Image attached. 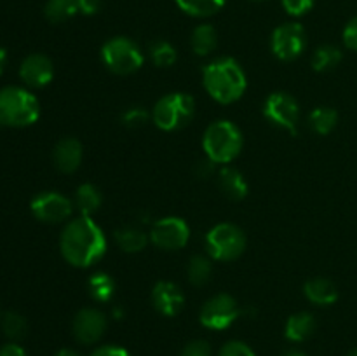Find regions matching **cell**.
Instances as JSON below:
<instances>
[{
  "instance_id": "obj_1",
  "label": "cell",
  "mask_w": 357,
  "mask_h": 356,
  "mask_svg": "<svg viewBox=\"0 0 357 356\" xmlns=\"http://www.w3.org/2000/svg\"><path fill=\"white\" fill-rule=\"evenodd\" d=\"M61 255L75 267H89L103 258L107 251V239L100 225L91 216H79L63 229L59 239Z\"/></svg>"
},
{
  "instance_id": "obj_2",
  "label": "cell",
  "mask_w": 357,
  "mask_h": 356,
  "mask_svg": "<svg viewBox=\"0 0 357 356\" xmlns=\"http://www.w3.org/2000/svg\"><path fill=\"white\" fill-rule=\"evenodd\" d=\"M206 91L218 103L230 105L239 100L246 91V75L239 63L232 58H218L202 70Z\"/></svg>"
},
{
  "instance_id": "obj_3",
  "label": "cell",
  "mask_w": 357,
  "mask_h": 356,
  "mask_svg": "<svg viewBox=\"0 0 357 356\" xmlns=\"http://www.w3.org/2000/svg\"><path fill=\"white\" fill-rule=\"evenodd\" d=\"M40 115L38 100L17 86L0 89V124L9 128H24L33 124Z\"/></svg>"
},
{
  "instance_id": "obj_4",
  "label": "cell",
  "mask_w": 357,
  "mask_h": 356,
  "mask_svg": "<svg viewBox=\"0 0 357 356\" xmlns=\"http://www.w3.org/2000/svg\"><path fill=\"white\" fill-rule=\"evenodd\" d=\"M243 133L230 121H216L208 126L202 138V147L209 161L227 164L236 159L243 150Z\"/></svg>"
},
{
  "instance_id": "obj_5",
  "label": "cell",
  "mask_w": 357,
  "mask_h": 356,
  "mask_svg": "<svg viewBox=\"0 0 357 356\" xmlns=\"http://www.w3.org/2000/svg\"><path fill=\"white\" fill-rule=\"evenodd\" d=\"M195 101L187 93H171L160 98L152 112L155 126L162 131H178L192 121Z\"/></svg>"
},
{
  "instance_id": "obj_6",
  "label": "cell",
  "mask_w": 357,
  "mask_h": 356,
  "mask_svg": "<svg viewBox=\"0 0 357 356\" xmlns=\"http://www.w3.org/2000/svg\"><path fill=\"white\" fill-rule=\"evenodd\" d=\"M101 59L110 72L129 75L142 68L143 52L132 38L114 37L101 47Z\"/></svg>"
},
{
  "instance_id": "obj_7",
  "label": "cell",
  "mask_w": 357,
  "mask_h": 356,
  "mask_svg": "<svg viewBox=\"0 0 357 356\" xmlns=\"http://www.w3.org/2000/svg\"><path fill=\"white\" fill-rule=\"evenodd\" d=\"M206 244L215 260H236L246 248V234L234 223H218L208 232Z\"/></svg>"
},
{
  "instance_id": "obj_8",
  "label": "cell",
  "mask_w": 357,
  "mask_h": 356,
  "mask_svg": "<svg viewBox=\"0 0 357 356\" xmlns=\"http://www.w3.org/2000/svg\"><path fill=\"white\" fill-rule=\"evenodd\" d=\"M239 316V307H237L236 299L229 293H218L206 300L204 306L201 307V320L202 327L209 330H225Z\"/></svg>"
},
{
  "instance_id": "obj_9",
  "label": "cell",
  "mask_w": 357,
  "mask_h": 356,
  "mask_svg": "<svg viewBox=\"0 0 357 356\" xmlns=\"http://www.w3.org/2000/svg\"><path fill=\"white\" fill-rule=\"evenodd\" d=\"M307 45L305 28L300 23H284L278 27L272 34V52L282 61H293L303 52Z\"/></svg>"
},
{
  "instance_id": "obj_10",
  "label": "cell",
  "mask_w": 357,
  "mask_h": 356,
  "mask_svg": "<svg viewBox=\"0 0 357 356\" xmlns=\"http://www.w3.org/2000/svg\"><path fill=\"white\" fill-rule=\"evenodd\" d=\"M264 115L279 128L291 131L293 135L298 129L300 107L295 98L288 93H272L265 100Z\"/></svg>"
},
{
  "instance_id": "obj_11",
  "label": "cell",
  "mask_w": 357,
  "mask_h": 356,
  "mask_svg": "<svg viewBox=\"0 0 357 356\" xmlns=\"http://www.w3.org/2000/svg\"><path fill=\"white\" fill-rule=\"evenodd\" d=\"M150 239L160 250H180V248L187 246L188 239H190V229L183 218L166 216L153 223Z\"/></svg>"
},
{
  "instance_id": "obj_12",
  "label": "cell",
  "mask_w": 357,
  "mask_h": 356,
  "mask_svg": "<svg viewBox=\"0 0 357 356\" xmlns=\"http://www.w3.org/2000/svg\"><path fill=\"white\" fill-rule=\"evenodd\" d=\"M72 201L59 192H40L31 199V213L37 220L47 223H58L72 215Z\"/></svg>"
},
{
  "instance_id": "obj_13",
  "label": "cell",
  "mask_w": 357,
  "mask_h": 356,
  "mask_svg": "<svg viewBox=\"0 0 357 356\" xmlns=\"http://www.w3.org/2000/svg\"><path fill=\"white\" fill-rule=\"evenodd\" d=\"M107 316L101 311L87 307L75 314L72 330L80 344H94L103 337V334L107 332Z\"/></svg>"
},
{
  "instance_id": "obj_14",
  "label": "cell",
  "mask_w": 357,
  "mask_h": 356,
  "mask_svg": "<svg viewBox=\"0 0 357 356\" xmlns=\"http://www.w3.org/2000/svg\"><path fill=\"white\" fill-rule=\"evenodd\" d=\"M52 75H54L52 61L45 54H40V52L26 56L20 66L21 80L30 87L47 86L52 80Z\"/></svg>"
},
{
  "instance_id": "obj_15",
  "label": "cell",
  "mask_w": 357,
  "mask_h": 356,
  "mask_svg": "<svg viewBox=\"0 0 357 356\" xmlns=\"http://www.w3.org/2000/svg\"><path fill=\"white\" fill-rule=\"evenodd\" d=\"M153 307L162 316L173 318L181 311L185 304V297L181 290L171 281H159L152 290Z\"/></svg>"
},
{
  "instance_id": "obj_16",
  "label": "cell",
  "mask_w": 357,
  "mask_h": 356,
  "mask_svg": "<svg viewBox=\"0 0 357 356\" xmlns=\"http://www.w3.org/2000/svg\"><path fill=\"white\" fill-rule=\"evenodd\" d=\"M56 168L63 173H73L82 161V143L75 138L59 140L52 154Z\"/></svg>"
},
{
  "instance_id": "obj_17",
  "label": "cell",
  "mask_w": 357,
  "mask_h": 356,
  "mask_svg": "<svg viewBox=\"0 0 357 356\" xmlns=\"http://www.w3.org/2000/svg\"><path fill=\"white\" fill-rule=\"evenodd\" d=\"M305 297L312 304L317 306H330V304L337 302L338 290L333 281L326 278H312L305 283L303 286Z\"/></svg>"
},
{
  "instance_id": "obj_18",
  "label": "cell",
  "mask_w": 357,
  "mask_h": 356,
  "mask_svg": "<svg viewBox=\"0 0 357 356\" xmlns=\"http://www.w3.org/2000/svg\"><path fill=\"white\" fill-rule=\"evenodd\" d=\"M316 318L310 313H296L288 318L284 327V335L288 341L302 342L307 341L316 330Z\"/></svg>"
},
{
  "instance_id": "obj_19",
  "label": "cell",
  "mask_w": 357,
  "mask_h": 356,
  "mask_svg": "<svg viewBox=\"0 0 357 356\" xmlns=\"http://www.w3.org/2000/svg\"><path fill=\"white\" fill-rule=\"evenodd\" d=\"M220 188H222L223 194L229 199H234V201H241V199L246 198L248 194V184L244 180L243 175L236 170V168L225 166L220 171L218 178Z\"/></svg>"
},
{
  "instance_id": "obj_20",
  "label": "cell",
  "mask_w": 357,
  "mask_h": 356,
  "mask_svg": "<svg viewBox=\"0 0 357 356\" xmlns=\"http://www.w3.org/2000/svg\"><path fill=\"white\" fill-rule=\"evenodd\" d=\"M192 49L197 56H208L218 45V34H216L215 27L213 24H199L197 28L192 34Z\"/></svg>"
},
{
  "instance_id": "obj_21",
  "label": "cell",
  "mask_w": 357,
  "mask_h": 356,
  "mask_svg": "<svg viewBox=\"0 0 357 356\" xmlns=\"http://www.w3.org/2000/svg\"><path fill=\"white\" fill-rule=\"evenodd\" d=\"M115 241H117L121 250L128 251V253H136L146 246L149 237L143 230L136 229V227H122V229L115 230Z\"/></svg>"
},
{
  "instance_id": "obj_22",
  "label": "cell",
  "mask_w": 357,
  "mask_h": 356,
  "mask_svg": "<svg viewBox=\"0 0 357 356\" xmlns=\"http://www.w3.org/2000/svg\"><path fill=\"white\" fill-rule=\"evenodd\" d=\"M80 13L79 0H47L44 14L51 23H63Z\"/></svg>"
},
{
  "instance_id": "obj_23",
  "label": "cell",
  "mask_w": 357,
  "mask_h": 356,
  "mask_svg": "<svg viewBox=\"0 0 357 356\" xmlns=\"http://www.w3.org/2000/svg\"><path fill=\"white\" fill-rule=\"evenodd\" d=\"M183 13L194 17H208L223 9L227 0H174Z\"/></svg>"
},
{
  "instance_id": "obj_24",
  "label": "cell",
  "mask_w": 357,
  "mask_h": 356,
  "mask_svg": "<svg viewBox=\"0 0 357 356\" xmlns=\"http://www.w3.org/2000/svg\"><path fill=\"white\" fill-rule=\"evenodd\" d=\"M75 206L84 216H89L101 206V192L93 184H82L75 192Z\"/></svg>"
},
{
  "instance_id": "obj_25",
  "label": "cell",
  "mask_w": 357,
  "mask_h": 356,
  "mask_svg": "<svg viewBox=\"0 0 357 356\" xmlns=\"http://www.w3.org/2000/svg\"><path fill=\"white\" fill-rule=\"evenodd\" d=\"M342 61V51L337 45L324 44L317 47L312 54V68L316 72H328L338 66Z\"/></svg>"
},
{
  "instance_id": "obj_26",
  "label": "cell",
  "mask_w": 357,
  "mask_h": 356,
  "mask_svg": "<svg viewBox=\"0 0 357 356\" xmlns=\"http://www.w3.org/2000/svg\"><path fill=\"white\" fill-rule=\"evenodd\" d=\"M338 122V114L333 108L319 107L310 112L309 126L317 135H330Z\"/></svg>"
},
{
  "instance_id": "obj_27",
  "label": "cell",
  "mask_w": 357,
  "mask_h": 356,
  "mask_svg": "<svg viewBox=\"0 0 357 356\" xmlns=\"http://www.w3.org/2000/svg\"><path fill=\"white\" fill-rule=\"evenodd\" d=\"M87 290H89V295L94 300H98V302H108L115 293V283L105 272H96L87 281Z\"/></svg>"
},
{
  "instance_id": "obj_28",
  "label": "cell",
  "mask_w": 357,
  "mask_h": 356,
  "mask_svg": "<svg viewBox=\"0 0 357 356\" xmlns=\"http://www.w3.org/2000/svg\"><path fill=\"white\" fill-rule=\"evenodd\" d=\"M211 262L204 255H195L190 258L188 264V281L195 286H202L209 281L211 278Z\"/></svg>"
},
{
  "instance_id": "obj_29",
  "label": "cell",
  "mask_w": 357,
  "mask_h": 356,
  "mask_svg": "<svg viewBox=\"0 0 357 356\" xmlns=\"http://www.w3.org/2000/svg\"><path fill=\"white\" fill-rule=\"evenodd\" d=\"M150 58L160 68H167V66L174 65L176 63V49L166 40H155L152 45H150Z\"/></svg>"
},
{
  "instance_id": "obj_30",
  "label": "cell",
  "mask_w": 357,
  "mask_h": 356,
  "mask_svg": "<svg viewBox=\"0 0 357 356\" xmlns=\"http://www.w3.org/2000/svg\"><path fill=\"white\" fill-rule=\"evenodd\" d=\"M2 330L10 341H21V339L26 335L28 332V325L26 320H24L21 314L17 313H6L2 318Z\"/></svg>"
},
{
  "instance_id": "obj_31",
  "label": "cell",
  "mask_w": 357,
  "mask_h": 356,
  "mask_svg": "<svg viewBox=\"0 0 357 356\" xmlns=\"http://www.w3.org/2000/svg\"><path fill=\"white\" fill-rule=\"evenodd\" d=\"M149 112L142 107H132L129 110H126L122 114V122H124L128 128H142L149 122Z\"/></svg>"
},
{
  "instance_id": "obj_32",
  "label": "cell",
  "mask_w": 357,
  "mask_h": 356,
  "mask_svg": "<svg viewBox=\"0 0 357 356\" xmlns=\"http://www.w3.org/2000/svg\"><path fill=\"white\" fill-rule=\"evenodd\" d=\"M218 356H257V355H255V351L246 344V342L230 341L220 349Z\"/></svg>"
},
{
  "instance_id": "obj_33",
  "label": "cell",
  "mask_w": 357,
  "mask_h": 356,
  "mask_svg": "<svg viewBox=\"0 0 357 356\" xmlns=\"http://www.w3.org/2000/svg\"><path fill=\"white\" fill-rule=\"evenodd\" d=\"M316 0H282V7L291 16H303L312 9Z\"/></svg>"
},
{
  "instance_id": "obj_34",
  "label": "cell",
  "mask_w": 357,
  "mask_h": 356,
  "mask_svg": "<svg viewBox=\"0 0 357 356\" xmlns=\"http://www.w3.org/2000/svg\"><path fill=\"white\" fill-rule=\"evenodd\" d=\"M180 356H211V348L206 341H192L185 346Z\"/></svg>"
},
{
  "instance_id": "obj_35",
  "label": "cell",
  "mask_w": 357,
  "mask_h": 356,
  "mask_svg": "<svg viewBox=\"0 0 357 356\" xmlns=\"http://www.w3.org/2000/svg\"><path fill=\"white\" fill-rule=\"evenodd\" d=\"M344 44L352 51H357V16L352 17L344 30Z\"/></svg>"
},
{
  "instance_id": "obj_36",
  "label": "cell",
  "mask_w": 357,
  "mask_h": 356,
  "mask_svg": "<svg viewBox=\"0 0 357 356\" xmlns=\"http://www.w3.org/2000/svg\"><path fill=\"white\" fill-rule=\"evenodd\" d=\"M91 356H131L124 348L119 346H101Z\"/></svg>"
},
{
  "instance_id": "obj_37",
  "label": "cell",
  "mask_w": 357,
  "mask_h": 356,
  "mask_svg": "<svg viewBox=\"0 0 357 356\" xmlns=\"http://www.w3.org/2000/svg\"><path fill=\"white\" fill-rule=\"evenodd\" d=\"M103 0H79L80 13L84 14H96L101 9Z\"/></svg>"
},
{
  "instance_id": "obj_38",
  "label": "cell",
  "mask_w": 357,
  "mask_h": 356,
  "mask_svg": "<svg viewBox=\"0 0 357 356\" xmlns=\"http://www.w3.org/2000/svg\"><path fill=\"white\" fill-rule=\"evenodd\" d=\"M0 356H26V353H24V349L21 346L10 342V344H6L3 348H0Z\"/></svg>"
},
{
  "instance_id": "obj_39",
  "label": "cell",
  "mask_w": 357,
  "mask_h": 356,
  "mask_svg": "<svg viewBox=\"0 0 357 356\" xmlns=\"http://www.w3.org/2000/svg\"><path fill=\"white\" fill-rule=\"evenodd\" d=\"M7 63V51L3 47H0V75H2L3 68H6Z\"/></svg>"
},
{
  "instance_id": "obj_40",
  "label": "cell",
  "mask_w": 357,
  "mask_h": 356,
  "mask_svg": "<svg viewBox=\"0 0 357 356\" xmlns=\"http://www.w3.org/2000/svg\"><path fill=\"white\" fill-rule=\"evenodd\" d=\"M56 356H80V355L77 351H73V349H59V351L56 353Z\"/></svg>"
},
{
  "instance_id": "obj_41",
  "label": "cell",
  "mask_w": 357,
  "mask_h": 356,
  "mask_svg": "<svg viewBox=\"0 0 357 356\" xmlns=\"http://www.w3.org/2000/svg\"><path fill=\"white\" fill-rule=\"evenodd\" d=\"M282 356H307V355L302 351H288V353H284Z\"/></svg>"
},
{
  "instance_id": "obj_42",
  "label": "cell",
  "mask_w": 357,
  "mask_h": 356,
  "mask_svg": "<svg viewBox=\"0 0 357 356\" xmlns=\"http://www.w3.org/2000/svg\"><path fill=\"white\" fill-rule=\"evenodd\" d=\"M347 356H357V349H352V351L351 353H349V355Z\"/></svg>"
}]
</instances>
